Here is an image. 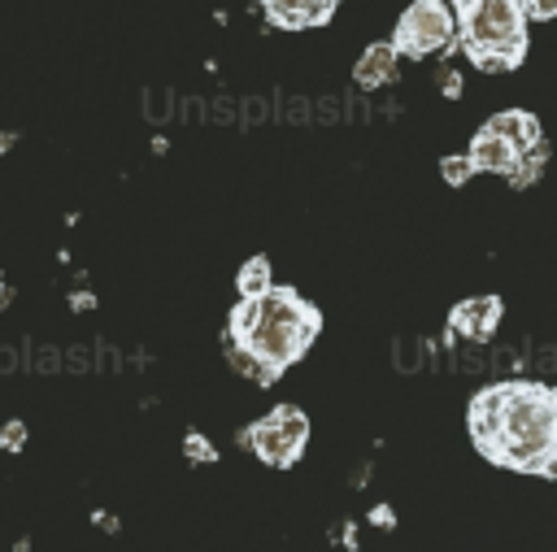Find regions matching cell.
<instances>
[{"label":"cell","mask_w":557,"mask_h":552,"mask_svg":"<svg viewBox=\"0 0 557 552\" xmlns=\"http://www.w3.org/2000/svg\"><path fill=\"white\" fill-rule=\"evenodd\" d=\"M322 330L313 304H305L292 287H270L261 296H244L231 313V339L248 348L265 369H287Z\"/></svg>","instance_id":"obj_1"},{"label":"cell","mask_w":557,"mask_h":552,"mask_svg":"<svg viewBox=\"0 0 557 552\" xmlns=\"http://www.w3.org/2000/svg\"><path fill=\"white\" fill-rule=\"evenodd\" d=\"M457 35L466 57L487 70H513L527 57V13L522 0H453Z\"/></svg>","instance_id":"obj_2"},{"label":"cell","mask_w":557,"mask_h":552,"mask_svg":"<svg viewBox=\"0 0 557 552\" xmlns=\"http://www.w3.org/2000/svg\"><path fill=\"white\" fill-rule=\"evenodd\" d=\"M500 439H557V391L540 382H505Z\"/></svg>","instance_id":"obj_3"},{"label":"cell","mask_w":557,"mask_h":552,"mask_svg":"<svg viewBox=\"0 0 557 552\" xmlns=\"http://www.w3.org/2000/svg\"><path fill=\"white\" fill-rule=\"evenodd\" d=\"M453 35H457V17L444 0H413L396 22L392 43L405 57H431V52H444Z\"/></svg>","instance_id":"obj_4"},{"label":"cell","mask_w":557,"mask_h":552,"mask_svg":"<svg viewBox=\"0 0 557 552\" xmlns=\"http://www.w3.org/2000/svg\"><path fill=\"white\" fill-rule=\"evenodd\" d=\"M309 439V417L296 404H278L261 422L248 426V443L265 465H292Z\"/></svg>","instance_id":"obj_5"},{"label":"cell","mask_w":557,"mask_h":552,"mask_svg":"<svg viewBox=\"0 0 557 552\" xmlns=\"http://www.w3.org/2000/svg\"><path fill=\"white\" fill-rule=\"evenodd\" d=\"M500 322V300L496 296H474V300H461L448 317L453 335H466V339H487Z\"/></svg>","instance_id":"obj_6"},{"label":"cell","mask_w":557,"mask_h":552,"mask_svg":"<svg viewBox=\"0 0 557 552\" xmlns=\"http://www.w3.org/2000/svg\"><path fill=\"white\" fill-rule=\"evenodd\" d=\"M500 413H505V382L500 387H487L470 400V435L474 443L487 452L496 439H500Z\"/></svg>","instance_id":"obj_7"},{"label":"cell","mask_w":557,"mask_h":552,"mask_svg":"<svg viewBox=\"0 0 557 552\" xmlns=\"http://www.w3.org/2000/svg\"><path fill=\"white\" fill-rule=\"evenodd\" d=\"M487 130H496V135H500L518 156H527V152H540V148H544L540 122H535L531 113H522V109H509V113L487 117Z\"/></svg>","instance_id":"obj_8"},{"label":"cell","mask_w":557,"mask_h":552,"mask_svg":"<svg viewBox=\"0 0 557 552\" xmlns=\"http://www.w3.org/2000/svg\"><path fill=\"white\" fill-rule=\"evenodd\" d=\"M331 9H335V4H326V0H265V13H270V22L287 26V30L322 26V22L331 17Z\"/></svg>","instance_id":"obj_9"},{"label":"cell","mask_w":557,"mask_h":552,"mask_svg":"<svg viewBox=\"0 0 557 552\" xmlns=\"http://www.w3.org/2000/svg\"><path fill=\"white\" fill-rule=\"evenodd\" d=\"M470 161H474V170H487V174H509L513 170V161H518V152L496 135V130H479L474 135V143H470Z\"/></svg>","instance_id":"obj_10"},{"label":"cell","mask_w":557,"mask_h":552,"mask_svg":"<svg viewBox=\"0 0 557 552\" xmlns=\"http://www.w3.org/2000/svg\"><path fill=\"white\" fill-rule=\"evenodd\" d=\"M396 43H370L361 57H357V70H352V78L361 83V87H379V83H387L392 74H396Z\"/></svg>","instance_id":"obj_11"},{"label":"cell","mask_w":557,"mask_h":552,"mask_svg":"<svg viewBox=\"0 0 557 552\" xmlns=\"http://www.w3.org/2000/svg\"><path fill=\"white\" fill-rule=\"evenodd\" d=\"M235 287H239V296H261V291H270V287H274V278H270V261H265V256H252L248 265H239Z\"/></svg>","instance_id":"obj_12"},{"label":"cell","mask_w":557,"mask_h":552,"mask_svg":"<svg viewBox=\"0 0 557 552\" xmlns=\"http://www.w3.org/2000/svg\"><path fill=\"white\" fill-rule=\"evenodd\" d=\"M440 174H444L453 187H461V183H466L470 174H479V170H474L470 152H461V156H444V161H440Z\"/></svg>","instance_id":"obj_13"},{"label":"cell","mask_w":557,"mask_h":552,"mask_svg":"<svg viewBox=\"0 0 557 552\" xmlns=\"http://www.w3.org/2000/svg\"><path fill=\"white\" fill-rule=\"evenodd\" d=\"M522 13L535 22H548V17H557V0H522Z\"/></svg>","instance_id":"obj_14"},{"label":"cell","mask_w":557,"mask_h":552,"mask_svg":"<svg viewBox=\"0 0 557 552\" xmlns=\"http://www.w3.org/2000/svg\"><path fill=\"white\" fill-rule=\"evenodd\" d=\"M187 456L191 461H213V443H205L200 435H187Z\"/></svg>","instance_id":"obj_15"},{"label":"cell","mask_w":557,"mask_h":552,"mask_svg":"<svg viewBox=\"0 0 557 552\" xmlns=\"http://www.w3.org/2000/svg\"><path fill=\"white\" fill-rule=\"evenodd\" d=\"M22 435H26V430H22L17 422H13V426L4 430V448H17V443H22Z\"/></svg>","instance_id":"obj_16"},{"label":"cell","mask_w":557,"mask_h":552,"mask_svg":"<svg viewBox=\"0 0 557 552\" xmlns=\"http://www.w3.org/2000/svg\"><path fill=\"white\" fill-rule=\"evenodd\" d=\"M326 4H339V0H326Z\"/></svg>","instance_id":"obj_17"}]
</instances>
